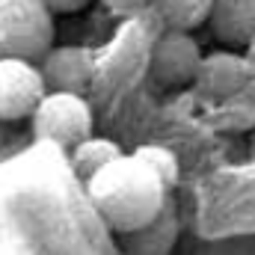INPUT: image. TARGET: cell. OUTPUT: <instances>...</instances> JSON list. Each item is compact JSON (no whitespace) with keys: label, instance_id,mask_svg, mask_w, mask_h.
<instances>
[{"label":"cell","instance_id":"6da1fadb","mask_svg":"<svg viewBox=\"0 0 255 255\" xmlns=\"http://www.w3.org/2000/svg\"><path fill=\"white\" fill-rule=\"evenodd\" d=\"M86 196L98 211V217L116 235L151 223L169 205V187L133 151L119 154L98 175H92L86 181Z\"/></svg>","mask_w":255,"mask_h":255},{"label":"cell","instance_id":"7a4b0ae2","mask_svg":"<svg viewBox=\"0 0 255 255\" xmlns=\"http://www.w3.org/2000/svg\"><path fill=\"white\" fill-rule=\"evenodd\" d=\"M54 18L42 0H0V57L39 63L54 48Z\"/></svg>","mask_w":255,"mask_h":255},{"label":"cell","instance_id":"3957f363","mask_svg":"<svg viewBox=\"0 0 255 255\" xmlns=\"http://www.w3.org/2000/svg\"><path fill=\"white\" fill-rule=\"evenodd\" d=\"M92 128H95L92 104L86 101V95L77 92H48L33 113V133L65 151L92 136Z\"/></svg>","mask_w":255,"mask_h":255},{"label":"cell","instance_id":"277c9868","mask_svg":"<svg viewBox=\"0 0 255 255\" xmlns=\"http://www.w3.org/2000/svg\"><path fill=\"white\" fill-rule=\"evenodd\" d=\"M202 60H205V54L190 33L163 30L148 51V74L157 86L181 89L187 83H196Z\"/></svg>","mask_w":255,"mask_h":255},{"label":"cell","instance_id":"5b68a950","mask_svg":"<svg viewBox=\"0 0 255 255\" xmlns=\"http://www.w3.org/2000/svg\"><path fill=\"white\" fill-rule=\"evenodd\" d=\"M48 95V83L39 63L0 57V122L33 119L36 107Z\"/></svg>","mask_w":255,"mask_h":255},{"label":"cell","instance_id":"8992f818","mask_svg":"<svg viewBox=\"0 0 255 255\" xmlns=\"http://www.w3.org/2000/svg\"><path fill=\"white\" fill-rule=\"evenodd\" d=\"M255 86V68L247 54H232V51H214L202 60L199 77H196V92L214 104H232L247 89Z\"/></svg>","mask_w":255,"mask_h":255},{"label":"cell","instance_id":"52a82bcc","mask_svg":"<svg viewBox=\"0 0 255 255\" xmlns=\"http://www.w3.org/2000/svg\"><path fill=\"white\" fill-rule=\"evenodd\" d=\"M39 68L45 74L48 92H77L83 95L95 74V54L83 45H54Z\"/></svg>","mask_w":255,"mask_h":255},{"label":"cell","instance_id":"ba28073f","mask_svg":"<svg viewBox=\"0 0 255 255\" xmlns=\"http://www.w3.org/2000/svg\"><path fill=\"white\" fill-rule=\"evenodd\" d=\"M178 232H181L178 214H175V205L169 202L151 223L116 238H119L122 255H169L178 244Z\"/></svg>","mask_w":255,"mask_h":255},{"label":"cell","instance_id":"9c48e42d","mask_svg":"<svg viewBox=\"0 0 255 255\" xmlns=\"http://www.w3.org/2000/svg\"><path fill=\"white\" fill-rule=\"evenodd\" d=\"M208 27L223 45H250L255 39V0H214Z\"/></svg>","mask_w":255,"mask_h":255},{"label":"cell","instance_id":"30bf717a","mask_svg":"<svg viewBox=\"0 0 255 255\" xmlns=\"http://www.w3.org/2000/svg\"><path fill=\"white\" fill-rule=\"evenodd\" d=\"M119 154H125V148L116 142V139H110V136H86L83 142H77L71 151H68V163H71V169H74V175L77 178H83V184L92 178V175H98L107 163H113Z\"/></svg>","mask_w":255,"mask_h":255},{"label":"cell","instance_id":"8fae6325","mask_svg":"<svg viewBox=\"0 0 255 255\" xmlns=\"http://www.w3.org/2000/svg\"><path fill=\"white\" fill-rule=\"evenodd\" d=\"M151 9H154L157 21L163 24V30L193 33L211 21L214 0H154Z\"/></svg>","mask_w":255,"mask_h":255},{"label":"cell","instance_id":"7c38bea8","mask_svg":"<svg viewBox=\"0 0 255 255\" xmlns=\"http://www.w3.org/2000/svg\"><path fill=\"white\" fill-rule=\"evenodd\" d=\"M133 154L136 157H142L157 175H160V181L172 190L175 187V181H178V157H175V151L172 148H166V145H157V142H145V145H136L133 148Z\"/></svg>","mask_w":255,"mask_h":255},{"label":"cell","instance_id":"4fadbf2b","mask_svg":"<svg viewBox=\"0 0 255 255\" xmlns=\"http://www.w3.org/2000/svg\"><path fill=\"white\" fill-rule=\"evenodd\" d=\"M110 12H116V15H133V12H139V9H148L154 0H101Z\"/></svg>","mask_w":255,"mask_h":255},{"label":"cell","instance_id":"5bb4252c","mask_svg":"<svg viewBox=\"0 0 255 255\" xmlns=\"http://www.w3.org/2000/svg\"><path fill=\"white\" fill-rule=\"evenodd\" d=\"M54 15H71V12H80V9H86L92 0H42Z\"/></svg>","mask_w":255,"mask_h":255},{"label":"cell","instance_id":"9a60e30c","mask_svg":"<svg viewBox=\"0 0 255 255\" xmlns=\"http://www.w3.org/2000/svg\"><path fill=\"white\" fill-rule=\"evenodd\" d=\"M247 57H250V63H253V68H255V39L247 45Z\"/></svg>","mask_w":255,"mask_h":255},{"label":"cell","instance_id":"2e32d148","mask_svg":"<svg viewBox=\"0 0 255 255\" xmlns=\"http://www.w3.org/2000/svg\"><path fill=\"white\" fill-rule=\"evenodd\" d=\"M0 145H3V122H0Z\"/></svg>","mask_w":255,"mask_h":255}]
</instances>
